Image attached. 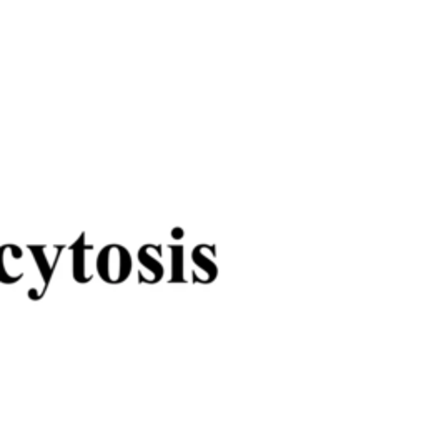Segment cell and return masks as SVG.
I'll return each mask as SVG.
<instances>
[{
	"instance_id": "2",
	"label": "cell",
	"mask_w": 426,
	"mask_h": 439,
	"mask_svg": "<svg viewBox=\"0 0 426 439\" xmlns=\"http://www.w3.org/2000/svg\"><path fill=\"white\" fill-rule=\"evenodd\" d=\"M24 250L15 243H5L0 247V283L15 285L24 278Z\"/></svg>"
},
{
	"instance_id": "1",
	"label": "cell",
	"mask_w": 426,
	"mask_h": 439,
	"mask_svg": "<svg viewBox=\"0 0 426 439\" xmlns=\"http://www.w3.org/2000/svg\"><path fill=\"white\" fill-rule=\"evenodd\" d=\"M134 260L123 244L110 243L99 251L95 260V271L107 285H120L127 281L131 273Z\"/></svg>"
},
{
	"instance_id": "6",
	"label": "cell",
	"mask_w": 426,
	"mask_h": 439,
	"mask_svg": "<svg viewBox=\"0 0 426 439\" xmlns=\"http://www.w3.org/2000/svg\"><path fill=\"white\" fill-rule=\"evenodd\" d=\"M181 247H172V258H173V265H172V281H181Z\"/></svg>"
},
{
	"instance_id": "5",
	"label": "cell",
	"mask_w": 426,
	"mask_h": 439,
	"mask_svg": "<svg viewBox=\"0 0 426 439\" xmlns=\"http://www.w3.org/2000/svg\"><path fill=\"white\" fill-rule=\"evenodd\" d=\"M30 253H32L34 260H36L38 271H40V277L44 279V291L49 288L50 279L53 277V271H55V265L49 262L47 258V248L44 244H30L29 247Z\"/></svg>"
},
{
	"instance_id": "3",
	"label": "cell",
	"mask_w": 426,
	"mask_h": 439,
	"mask_svg": "<svg viewBox=\"0 0 426 439\" xmlns=\"http://www.w3.org/2000/svg\"><path fill=\"white\" fill-rule=\"evenodd\" d=\"M94 250V244L85 243V233H80L79 238L71 247L72 251V275L79 285H87L94 279V273L87 266V251Z\"/></svg>"
},
{
	"instance_id": "4",
	"label": "cell",
	"mask_w": 426,
	"mask_h": 439,
	"mask_svg": "<svg viewBox=\"0 0 426 439\" xmlns=\"http://www.w3.org/2000/svg\"><path fill=\"white\" fill-rule=\"evenodd\" d=\"M138 262L143 270H147L150 273L147 283H157L160 281L164 277V265H162V250L157 244H143L138 250Z\"/></svg>"
}]
</instances>
